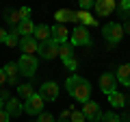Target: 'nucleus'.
Returning <instances> with one entry per match:
<instances>
[{
  "instance_id": "f257e3e1",
  "label": "nucleus",
  "mask_w": 130,
  "mask_h": 122,
  "mask_svg": "<svg viewBox=\"0 0 130 122\" xmlns=\"http://www.w3.org/2000/svg\"><path fill=\"white\" fill-rule=\"evenodd\" d=\"M65 89H67V94L72 96V98H76L78 103H87L89 96H91V83H89L87 79H83V76L78 74H72L70 79L65 81Z\"/></svg>"
},
{
  "instance_id": "f03ea898",
  "label": "nucleus",
  "mask_w": 130,
  "mask_h": 122,
  "mask_svg": "<svg viewBox=\"0 0 130 122\" xmlns=\"http://www.w3.org/2000/svg\"><path fill=\"white\" fill-rule=\"evenodd\" d=\"M102 35L108 44H119L121 37H124V26L117 22H106L102 26Z\"/></svg>"
},
{
  "instance_id": "7ed1b4c3",
  "label": "nucleus",
  "mask_w": 130,
  "mask_h": 122,
  "mask_svg": "<svg viewBox=\"0 0 130 122\" xmlns=\"http://www.w3.org/2000/svg\"><path fill=\"white\" fill-rule=\"evenodd\" d=\"M70 35H72L70 37L72 46H91V35H89V31L83 26V24H78Z\"/></svg>"
},
{
  "instance_id": "20e7f679",
  "label": "nucleus",
  "mask_w": 130,
  "mask_h": 122,
  "mask_svg": "<svg viewBox=\"0 0 130 122\" xmlns=\"http://www.w3.org/2000/svg\"><path fill=\"white\" fill-rule=\"evenodd\" d=\"M18 68H20V74L32 79V74L37 72V59H35L32 55H22L20 61H18Z\"/></svg>"
},
{
  "instance_id": "39448f33",
  "label": "nucleus",
  "mask_w": 130,
  "mask_h": 122,
  "mask_svg": "<svg viewBox=\"0 0 130 122\" xmlns=\"http://www.w3.org/2000/svg\"><path fill=\"white\" fill-rule=\"evenodd\" d=\"M59 46H61V44L56 42V39H48V42H41V44H39V50H37V52L43 57V59L52 61V59L59 57Z\"/></svg>"
},
{
  "instance_id": "423d86ee",
  "label": "nucleus",
  "mask_w": 130,
  "mask_h": 122,
  "mask_svg": "<svg viewBox=\"0 0 130 122\" xmlns=\"http://www.w3.org/2000/svg\"><path fill=\"white\" fill-rule=\"evenodd\" d=\"M43 105H46V100H43L41 96L32 94L30 98L24 103V111H26L28 116H39V113H43Z\"/></svg>"
},
{
  "instance_id": "0eeeda50",
  "label": "nucleus",
  "mask_w": 130,
  "mask_h": 122,
  "mask_svg": "<svg viewBox=\"0 0 130 122\" xmlns=\"http://www.w3.org/2000/svg\"><path fill=\"white\" fill-rule=\"evenodd\" d=\"M39 96H41L43 100H48V103L56 100L59 98V85H56L54 81H46V83L39 87Z\"/></svg>"
},
{
  "instance_id": "6e6552de",
  "label": "nucleus",
  "mask_w": 130,
  "mask_h": 122,
  "mask_svg": "<svg viewBox=\"0 0 130 122\" xmlns=\"http://www.w3.org/2000/svg\"><path fill=\"white\" fill-rule=\"evenodd\" d=\"M83 113H85V118L91 120V122H100L102 120V109H100L98 103H93V100H87V103L83 105Z\"/></svg>"
},
{
  "instance_id": "1a4fd4ad",
  "label": "nucleus",
  "mask_w": 130,
  "mask_h": 122,
  "mask_svg": "<svg viewBox=\"0 0 130 122\" xmlns=\"http://www.w3.org/2000/svg\"><path fill=\"white\" fill-rule=\"evenodd\" d=\"M100 89H102L104 94H111V92H117V76L113 72H104L100 76Z\"/></svg>"
},
{
  "instance_id": "9d476101",
  "label": "nucleus",
  "mask_w": 130,
  "mask_h": 122,
  "mask_svg": "<svg viewBox=\"0 0 130 122\" xmlns=\"http://www.w3.org/2000/svg\"><path fill=\"white\" fill-rule=\"evenodd\" d=\"M93 9H95V13L100 18H106L117 9V2L115 0H98V2H93Z\"/></svg>"
},
{
  "instance_id": "9b49d317",
  "label": "nucleus",
  "mask_w": 130,
  "mask_h": 122,
  "mask_svg": "<svg viewBox=\"0 0 130 122\" xmlns=\"http://www.w3.org/2000/svg\"><path fill=\"white\" fill-rule=\"evenodd\" d=\"M20 48H22L24 55H32L35 57V52L39 50V42L35 37H22L20 39Z\"/></svg>"
},
{
  "instance_id": "f8f14e48",
  "label": "nucleus",
  "mask_w": 130,
  "mask_h": 122,
  "mask_svg": "<svg viewBox=\"0 0 130 122\" xmlns=\"http://www.w3.org/2000/svg\"><path fill=\"white\" fill-rule=\"evenodd\" d=\"M5 111L9 113L11 118H18L20 113L24 111V105L20 103L18 98H9V100H7V103H5Z\"/></svg>"
},
{
  "instance_id": "ddd939ff",
  "label": "nucleus",
  "mask_w": 130,
  "mask_h": 122,
  "mask_svg": "<svg viewBox=\"0 0 130 122\" xmlns=\"http://www.w3.org/2000/svg\"><path fill=\"white\" fill-rule=\"evenodd\" d=\"M32 37L37 39L39 44L48 42V39H52V28L48 26V24H39V26H35V35H32Z\"/></svg>"
},
{
  "instance_id": "4468645a",
  "label": "nucleus",
  "mask_w": 130,
  "mask_h": 122,
  "mask_svg": "<svg viewBox=\"0 0 130 122\" xmlns=\"http://www.w3.org/2000/svg\"><path fill=\"white\" fill-rule=\"evenodd\" d=\"M2 70H5V76H7V81H9L11 85L18 83V79H20V68H18V63H7Z\"/></svg>"
},
{
  "instance_id": "2eb2a0df",
  "label": "nucleus",
  "mask_w": 130,
  "mask_h": 122,
  "mask_svg": "<svg viewBox=\"0 0 130 122\" xmlns=\"http://www.w3.org/2000/svg\"><path fill=\"white\" fill-rule=\"evenodd\" d=\"M52 28V39H56L59 44H65L67 42V37H70V33H67V28L63 26V24H54Z\"/></svg>"
},
{
  "instance_id": "dca6fc26",
  "label": "nucleus",
  "mask_w": 130,
  "mask_h": 122,
  "mask_svg": "<svg viewBox=\"0 0 130 122\" xmlns=\"http://www.w3.org/2000/svg\"><path fill=\"white\" fill-rule=\"evenodd\" d=\"M54 20L56 24H65V22H76V11H70V9H61L54 13Z\"/></svg>"
},
{
  "instance_id": "f3484780",
  "label": "nucleus",
  "mask_w": 130,
  "mask_h": 122,
  "mask_svg": "<svg viewBox=\"0 0 130 122\" xmlns=\"http://www.w3.org/2000/svg\"><path fill=\"white\" fill-rule=\"evenodd\" d=\"M117 83H124V85H130V63H124V66L117 68Z\"/></svg>"
},
{
  "instance_id": "a211bd4d",
  "label": "nucleus",
  "mask_w": 130,
  "mask_h": 122,
  "mask_svg": "<svg viewBox=\"0 0 130 122\" xmlns=\"http://www.w3.org/2000/svg\"><path fill=\"white\" fill-rule=\"evenodd\" d=\"M108 103L115 109H121V107H126V96L121 94V92H111V94H108Z\"/></svg>"
},
{
  "instance_id": "6ab92c4d",
  "label": "nucleus",
  "mask_w": 130,
  "mask_h": 122,
  "mask_svg": "<svg viewBox=\"0 0 130 122\" xmlns=\"http://www.w3.org/2000/svg\"><path fill=\"white\" fill-rule=\"evenodd\" d=\"M18 31H20L22 37H32V35H35V24H32V20H24L18 26Z\"/></svg>"
},
{
  "instance_id": "aec40b11",
  "label": "nucleus",
  "mask_w": 130,
  "mask_h": 122,
  "mask_svg": "<svg viewBox=\"0 0 130 122\" xmlns=\"http://www.w3.org/2000/svg\"><path fill=\"white\" fill-rule=\"evenodd\" d=\"M76 22H83V26H93V24H98L87 11H76Z\"/></svg>"
},
{
  "instance_id": "412c9836",
  "label": "nucleus",
  "mask_w": 130,
  "mask_h": 122,
  "mask_svg": "<svg viewBox=\"0 0 130 122\" xmlns=\"http://www.w3.org/2000/svg\"><path fill=\"white\" fill-rule=\"evenodd\" d=\"M7 20H9V24L13 28H18L20 24L24 22V15H22V11H20V9L18 11H9V18H7Z\"/></svg>"
},
{
  "instance_id": "4be33fe9",
  "label": "nucleus",
  "mask_w": 130,
  "mask_h": 122,
  "mask_svg": "<svg viewBox=\"0 0 130 122\" xmlns=\"http://www.w3.org/2000/svg\"><path fill=\"white\" fill-rule=\"evenodd\" d=\"M59 57L63 61H67L70 57H74V50H72V44L70 42H65V44H61V46H59Z\"/></svg>"
},
{
  "instance_id": "5701e85b",
  "label": "nucleus",
  "mask_w": 130,
  "mask_h": 122,
  "mask_svg": "<svg viewBox=\"0 0 130 122\" xmlns=\"http://www.w3.org/2000/svg\"><path fill=\"white\" fill-rule=\"evenodd\" d=\"M5 44L9 48H15V46H20V31L18 28H13L9 35H7V39H5Z\"/></svg>"
},
{
  "instance_id": "b1692460",
  "label": "nucleus",
  "mask_w": 130,
  "mask_h": 122,
  "mask_svg": "<svg viewBox=\"0 0 130 122\" xmlns=\"http://www.w3.org/2000/svg\"><path fill=\"white\" fill-rule=\"evenodd\" d=\"M18 94L22 96L24 100H28V98H30L32 94H35V89H32V87H30L28 83H24V85H20V87H18Z\"/></svg>"
},
{
  "instance_id": "393cba45",
  "label": "nucleus",
  "mask_w": 130,
  "mask_h": 122,
  "mask_svg": "<svg viewBox=\"0 0 130 122\" xmlns=\"http://www.w3.org/2000/svg\"><path fill=\"white\" fill-rule=\"evenodd\" d=\"M102 122H121V118L115 111H108V113H102Z\"/></svg>"
},
{
  "instance_id": "a878e982",
  "label": "nucleus",
  "mask_w": 130,
  "mask_h": 122,
  "mask_svg": "<svg viewBox=\"0 0 130 122\" xmlns=\"http://www.w3.org/2000/svg\"><path fill=\"white\" fill-rule=\"evenodd\" d=\"M70 122H87V118H85V113H83V111H72Z\"/></svg>"
},
{
  "instance_id": "bb28decb",
  "label": "nucleus",
  "mask_w": 130,
  "mask_h": 122,
  "mask_svg": "<svg viewBox=\"0 0 130 122\" xmlns=\"http://www.w3.org/2000/svg\"><path fill=\"white\" fill-rule=\"evenodd\" d=\"M63 63H65V68H67V70H76V68H78V59H76V57H70V59L63 61Z\"/></svg>"
},
{
  "instance_id": "cd10ccee",
  "label": "nucleus",
  "mask_w": 130,
  "mask_h": 122,
  "mask_svg": "<svg viewBox=\"0 0 130 122\" xmlns=\"http://www.w3.org/2000/svg\"><path fill=\"white\" fill-rule=\"evenodd\" d=\"M37 122H54V116H52V113H39L37 116Z\"/></svg>"
},
{
  "instance_id": "c85d7f7f",
  "label": "nucleus",
  "mask_w": 130,
  "mask_h": 122,
  "mask_svg": "<svg viewBox=\"0 0 130 122\" xmlns=\"http://www.w3.org/2000/svg\"><path fill=\"white\" fill-rule=\"evenodd\" d=\"M91 7H93L91 0H80V11H87V9H91Z\"/></svg>"
},
{
  "instance_id": "c756f323",
  "label": "nucleus",
  "mask_w": 130,
  "mask_h": 122,
  "mask_svg": "<svg viewBox=\"0 0 130 122\" xmlns=\"http://www.w3.org/2000/svg\"><path fill=\"white\" fill-rule=\"evenodd\" d=\"M9 98H11V96H9V92H7L5 87H0V100H2V103H7Z\"/></svg>"
},
{
  "instance_id": "7c9ffc66",
  "label": "nucleus",
  "mask_w": 130,
  "mask_h": 122,
  "mask_svg": "<svg viewBox=\"0 0 130 122\" xmlns=\"http://www.w3.org/2000/svg\"><path fill=\"white\" fill-rule=\"evenodd\" d=\"M9 120H11V116L5 111V109H0V122H9Z\"/></svg>"
},
{
  "instance_id": "2f4dec72",
  "label": "nucleus",
  "mask_w": 130,
  "mask_h": 122,
  "mask_svg": "<svg viewBox=\"0 0 130 122\" xmlns=\"http://www.w3.org/2000/svg\"><path fill=\"white\" fill-rule=\"evenodd\" d=\"M22 15H24V20H30V9H28V7H22Z\"/></svg>"
},
{
  "instance_id": "473e14b6",
  "label": "nucleus",
  "mask_w": 130,
  "mask_h": 122,
  "mask_svg": "<svg viewBox=\"0 0 130 122\" xmlns=\"http://www.w3.org/2000/svg\"><path fill=\"white\" fill-rule=\"evenodd\" d=\"M7 35H9V33H7L5 28H0V44H5V39H7Z\"/></svg>"
},
{
  "instance_id": "72a5a7b5",
  "label": "nucleus",
  "mask_w": 130,
  "mask_h": 122,
  "mask_svg": "<svg viewBox=\"0 0 130 122\" xmlns=\"http://www.w3.org/2000/svg\"><path fill=\"white\" fill-rule=\"evenodd\" d=\"M7 83V76H5V70H0V87Z\"/></svg>"
},
{
  "instance_id": "f704fd0d",
  "label": "nucleus",
  "mask_w": 130,
  "mask_h": 122,
  "mask_svg": "<svg viewBox=\"0 0 130 122\" xmlns=\"http://www.w3.org/2000/svg\"><path fill=\"white\" fill-rule=\"evenodd\" d=\"M124 33H130V20L126 22V26H124Z\"/></svg>"
},
{
  "instance_id": "c9c22d12",
  "label": "nucleus",
  "mask_w": 130,
  "mask_h": 122,
  "mask_svg": "<svg viewBox=\"0 0 130 122\" xmlns=\"http://www.w3.org/2000/svg\"><path fill=\"white\" fill-rule=\"evenodd\" d=\"M124 120H126V122H130V111H126V113H124Z\"/></svg>"
},
{
  "instance_id": "e433bc0d",
  "label": "nucleus",
  "mask_w": 130,
  "mask_h": 122,
  "mask_svg": "<svg viewBox=\"0 0 130 122\" xmlns=\"http://www.w3.org/2000/svg\"><path fill=\"white\" fill-rule=\"evenodd\" d=\"M0 109H5V103H2V100H0Z\"/></svg>"
},
{
  "instance_id": "4c0bfd02",
  "label": "nucleus",
  "mask_w": 130,
  "mask_h": 122,
  "mask_svg": "<svg viewBox=\"0 0 130 122\" xmlns=\"http://www.w3.org/2000/svg\"><path fill=\"white\" fill-rule=\"evenodd\" d=\"M59 122H70V120H59Z\"/></svg>"
},
{
  "instance_id": "58836bf2",
  "label": "nucleus",
  "mask_w": 130,
  "mask_h": 122,
  "mask_svg": "<svg viewBox=\"0 0 130 122\" xmlns=\"http://www.w3.org/2000/svg\"><path fill=\"white\" fill-rule=\"evenodd\" d=\"M128 87H130V85H128Z\"/></svg>"
}]
</instances>
